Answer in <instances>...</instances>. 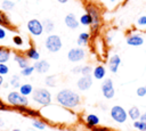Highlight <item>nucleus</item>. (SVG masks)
<instances>
[{
	"instance_id": "nucleus-15",
	"label": "nucleus",
	"mask_w": 146,
	"mask_h": 131,
	"mask_svg": "<svg viewBox=\"0 0 146 131\" xmlns=\"http://www.w3.org/2000/svg\"><path fill=\"white\" fill-rule=\"evenodd\" d=\"M91 72H92V68H91V66H89V65L76 66V67H74V68L72 69V73H74V74L80 73V74H82V75H90Z\"/></svg>"
},
{
	"instance_id": "nucleus-43",
	"label": "nucleus",
	"mask_w": 146,
	"mask_h": 131,
	"mask_svg": "<svg viewBox=\"0 0 146 131\" xmlns=\"http://www.w3.org/2000/svg\"><path fill=\"white\" fill-rule=\"evenodd\" d=\"M145 89H146V85H145Z\"/></svg>"
},
{
	"instance_id": "nucleus-22",
	"label": "nucleus",
	"mask_w": 146,
	"mask_h": 131,
	"mask_svg": "<svg viewBox=\"0 0 146 131\" xmlns=\"http://www.w3.org/2000/svg\"><path fill=\"white\" fill-rule=\"evenodd\" d=\"M33 87H32V84H30V83H24V84H21V87H19V92L23 95V96H29V95H31L32 92H33Z\"/></svg>"
},
{
	"instance_id": "nucleus-29",
	"label": "nucleus",
	"mask_w": 146,
	"mask_h": 131,
	"mask_svg": "<svg viewBox=\"0 0 146 131\" xmlns=\"http://www.w3.org/2000/svg\"><path fill=\"white\" fill-rule=\"evenodd\" d=\"M44 83H46V85H48V87H55V85H56V76H55V75H49V76H47Z\"/></svg>"
},
{
	"instance_id": "nucleus-14",
	"label": "nucleus",
	"mask_w": 146,
	"mask_h": 131,
	"mask_svg": "<svg viewBox=\"0 0 146 131\" xmlns=\"http://www.w3.org/2000/svg\"><path fill=\"white\" fill-rule=\"evenodd\" d=\"M33 66H34V69L40 74L47 73L50 68V64L47 60H36Z\"/></svg>"
},
{
	"instance_id": "nucleus-42",
	"label": "nucleus",
	"mask_w": 146,
	"mask_h": 131,
	"mask_svg": "<svg viewBox=\"0 0 146 131\" xmlns=\"http://www.w3.org/2000/svg\"><path fill=\"white\" fill-rule=\"evenodd\" d=\"M110 1H111V2H115L116 0H110Z\"/></svg>"
},
{
	"instance_id": "nucleus-18",
	"label": "nucleus",
	"mask_w": 146,
	"mask_h": 131,
	"mask_svg": "<svg viewBox=\"0 0 146 131\" xmlns=\"http://www.w3.org/2000/svg\"><path fill=\"white\" fill-rule=\"evenodd\" d=\"M15 62L17 63V65L23 69L27 66H30V62H29V58L27 57H24L22 55H15Z\"/></svg>"
},
{
	"instance_id": "nucleus-13",
	"label": "nucleus",
	"mask_w": 146,
	"mask_h": 131,
	"mask_svg": "<svg viewBox=\"0 0 146 131\" xmlns=\"http://www.w3.org/2000/svg\"><path fill=\"white\" fill-rule=\"evenodd\" d=\"M121 64V58L119 55H113L110 57V60H108V68L112 73H116L117 69H119V66Z\"/></svg>"
},
{
	"instance_id": "nucleus-35",
	"label": "nucleus",
	"mask_w": 146,
	"mask_h": 131,
	"mask_svg": "<svg viewBox=\"0 0 146 131\" xmlns=\"http://www.w3.org/2000/svg\"><path fill=\"white\" fill-rule=\"evenodd\" d=\"M145 95H146V89H145V87H139V88L137 89V96L144 97Z\"/></svg>"
},
{
	"instance_id": "nucleus-40",
	"label": "nucleus",
	"mask_w": 146,
	"mask_h": 131,
	"mask_svg": "<svg viewBox=\"0 0 146 131\" xmlns=\"http://www.w3.org/2000/svg\"><path fill=\"white\" fill-rule=\"evenodd\" d=\"M3 125V121H2V118H0V128Z\"/></svg>"
},
{
	"instance_id": "nucleus-16",
	"label": "nucleus",
	"mask_w": 146,
	"mask_h": 131,
	"mask_svg": "<svg viewBox=\"0 0 146 131\" xmlns=\"http://www.w3.org/2000/svg\"><path fill=\"white\" fill-rule=\"evenodd\" d=\"M92 75H94V77L97 79V80H103V79L105 77V75H106V69H105V67H104L103 65L96 66V67L92 69Z\"/></svg>"
},
{
	"instance_id": "nucleus-4",
	"label": "nucleus",
	"mask_w": 146,
	"mask_h": 131,
	"mask_svg": "<svg viewBox=\"0 0 146 131\" xmlns=\"http://www.w3.org/2000/svg\"><path fill=\"white\" fill-rule=\"evenodd\" d=\"M7 101L13 106H27L29 99L26 96H23L19 91H11L7 96Z\"/></svg>"
},
{
	"instance_id": "nucleus-34",
	"label": "nucleus",
	"mask_w": 146,
	"mask_h": 131,
	"mask_svg": "<svg viewBox=\"0 0 146 131\" xmlns=\"http://www.w3.org/2000/svg\"><path fill=\"white\" fill-rule=\"evenodd\" d=\"M13 42L16 46H22L23 44V39L19 35H15V36H13Z\"/></svg>"
},
{
	"instance_id": "nucleus-3",
	"label": "nucleus",
	"mask_w": 146,
	"mask_h": 131,
	"mask_svg": "<svg viewBox=\"0 0 146 131\" xmlns=\"http://www.w3.org/2000/svg\"><path fill=\"white\" fill-rule=\"evenodd\" d=\"M44 46H46V49L49 51V52H58L63 46L62 43V39L59 35L57 34H49L47 38H46V41H44Z\"/></svg>"
},
{
	"instance_id": "nucleus-11",
	"label": "nucleus",
	"mask_w": 146,
	"mask_h": 131,
	"mask_svg": "<svg viewBox=\"0 0 146 131\" xmlns=\"http://www.w3.org/2000/svg\"><path fill=\"white\" fill-rule=\"evenodd\" d=\"M64 23H65V25H66L68 28H71V30L78 28V27H79V24H80V22H79L78 18L75 17V15L72 14V13H70V14H67V15L65 16Z\"/></svg>"
},
{
	"instance_id": "nucleus-32",
	"label": "nucleus",
	"mask_w": 146,
	"mask_h": 131,
	"mask_svg": "<svg viewBox=\"0 0 146 131\" xmlns=\"http://www.w3.org/2000/svg\"><path fill=\"white\" fill-rule=\"evenodd\" d=\"M9 73V67L6 64L0 63V75H6Z\"/></svg>"
},
{
	"instance_id": "nucleus-28",
	"label": "nucleus",
	"mask_w": 146,
	"mask_h": 131,
	"mask_svg": "<svg viewBox=\"0 0 146 131\" xmlns=\"http://www.w3.org/2000/svg\"><path fill=\"white\" fill-rule=\"evenodd\" d=\"M34 71H35L34 69V66H27V67H25V68H23L21 71V75H23V76H30Z\"/></svg>"
},
{
	"instance_id": "nucleus-24",
	"label": "nucleus",
	"mask_w": 146,
	"mask_h": 131,
	"mask_svg": "<svg viewBox=\"0 0 146 131\" xmlns=\"http://www.w3.org/2000/svg\"><path fill=\"white\" fill-rule=\"evenodd\" d=\"M26 57L29 59H32V60H39L40 58V54L38 52V50L33 47H31L30 49L26 50Z\"/></svg>"
},
{
	"instance_id": "nucleus-17",
	"label": "nucleus",
	"mask_w": 146,
	"mask_h": 131,
	"mask_svg": "<svg viewBox=\"0 0 146 131\" xmlns=\"http://www.w3.org/2000/svg\"><path fill=\"white\" fill-rule=\"evenodd\" d=\"M99 122H100V120L96 114H88L87 117H86V123H87L88 126L95 128L99 124Z\"/></svg>"
},
{
	"instance_id": "nucleus-31",
	"label": "nucleus",
	"mask_w": 146,
	"mask_h": 131,
	"mask_svg": "<svg viewBox=\"0 0 146 131\" xmlns=\"http://www.w3.org/2000/svg\"><path fill=\"white\" fill-rule=\"evenodd\" d=\"M133 126L136 129H138L139 131H146V123L145 122H141L139 120L137 121H133Z\"/></svg>"
},
{
	"instance_id": "nucleus-38",
	"label": "nucleus",
	"mask_w": 146,
	"mask_h": 131,
	"mask_svg": "<svg viewBox=\"0 0 146 131\" xmlns=\"http://www.w3.org/2000/svg\"><path fill=\"white\" fill-rule=\"evenodd\" d=\"M3 84V77H2V75H0V87Z\"/></svg>"
},
{
	"instance_id": "nucleus-10",
	"label": "nucleus",
	"mask_w": 146,
	"mask_h": 131,
	"mask_svg": "<svg viewBox=\"0 0 146 131\" xmlns=\"http://www.w3.org/2000/svg\"><path fill=\"white\" fill-rule=\"evenodd\" d=\"M92 85V79L91 75H82L78 82H76V87L79 90L81 91H86L88 89H90V87Z\"/></svg>"
},
{
	"instance_id": "nucleus-36",
	"label": "nucleus",
	"mask_w": 146,
	"mask_h": 131,
	"mask_svg": "<svg viewBox=\"0 0 146 131\" xmlns=\"http://www.w3.org/2000/svg\"><path fill=\"white\" fill-rule=\"evenodd\" d=\"M6 35H7L6 30H5V28H2V27H0V40L5 39V38H6Z\"/></svg>"
},
{
	"instance_id": "nucleus-21",
	"label": "nucleus",
	"mask_w": 146,
	"mask_h": 131,
	"mask_svg": "<svg viewBox=\"0 0 146 131\" xmlns=\"http://www.w3.org/2000/svg\"><path fill=\"white\" fill-rule=\"evenodd\" d=\"M89 40H90V34L88 32H82L79 34L76 43H78V46H86L89 42Z\"/></svg>"
},
{
	"instance_id": "nucleus-27",
	"label": "nucleus",
	"mask_w": 146,
	"mask_h": 131,
	"mask_svg": "<svg viewBox=\"0 0 146 131\" xmlns=\"http://www.w3.org/2000/svg\"><path fill=\"white\" fill-rule=\"evenodd\" d=\"M1 7L3 10H11L15 7V2H13L11 0H3Z\"/></svg>"
},
{
	"instance_id": "nucleus-33",
	"label": "nucleus",
	"mask_w": 146,
	"mask_h": 131,
	"mask_svg": "<svg viewBox=\"0 0 146 131\" xmlns=\"http://www.w3.org/2000/svg\"><path fill=\"white\" fill-rule=\"evenodd\" d=\"M138 26H146V15H141L137 18Z\"/></svg>"
},
{
	"instance_id": "nucleus-9",
	"label": "nucleus",
	"mask_w": 146,
	"mask_h": 131,
	"mask_svg": "<svg viewBox=\"0 0 146 131\" xmlns=\"http://www.w3.org/2000/svg\"><path fill=\"white\" fill-rule=\"evenodd\" d=\"M86 57V51L78 47V48H72L70 49V51L67 52V58L70 62L72 63H78V62H81L83 58Z\"/></svg>"
},
{
	"instance_id": "nucleus-25",
	"label": "nucleus",
	"mask_w": 146,
	"mask_h": 131,
	"mask_svg": "<svg viewBox=\"0 0 146 131\" xmlns=\"http://www.w3.org/2000/svg\"><path fill=\"white\" fill-rule=\"evenodd\" d=\"M79 22H80V24H82L84 26H89V25L92 24V18H91V16L88 13H86V14H83V15L80 16Z\"/></svg>"
},
{
	"instance_id": "nucleus-39",
	"label": "nucleus",
	"mask_w": 146,
	"mask_h": 131,
	"mask_svg": "<svg viewBox=\"0 0 146 131\" xmlns=\"http://www.w3.org/2000/svg\"><path fill=\"white\" fill-rule=\"evenodd\" d=\"M57 1H58L59 3H66V2L68 1V0H57Z\"/></svg>"
},
{
	"instance_id": "nucleus-7",
	"label": "nucleus",
	"mask_w": 146,
	"mask_h": 131,
	"mask_svg": "<svg viewBox=\"0 0 146 131\" xmlns=\"http://www.w3.org/2000/svg\"><path fill=\"white\" fill-rule=\"evenodd\" d=\"M102 93L107 99H112L114 97L115 90H114V85H113L112 79L108 77V79L103 80V83H102Z\"/></svg>"
},
{
	"instance_id": "nucleus-41",
	"label": "nucleus",
	"mask_w": 146,
	"mask_h": 131,
	"mask_svg": "<svg viewBox=\"0 0 146 131\" xmlns=\"http://www.w3.org/2000/svg\"><path fill=\"white\" fill-rule=\"evenodd\" d=\"M13 131H21V130H19V129H14Z\"/></svg>"
},
{
	"instance_id": "nucleus-23",
	"label": "nucleus",
	"mask_w": 146,
	"mask_h": 131,
	"mask_svg": "<svg viewBox=\"0 0 146 131\" xmlns=\"http://www.w3.org/2000/svg\"><path fill=\"white\" fill-rule=\"evenodd\" d=\"M42 25H43V31L47 32V33H51L55 28V24L51 19L47 18V19H43L42 21Z\"/></svg>"
},
{
	"instance_id": "nucleus-6",
	"label": "nucleus",
	"mask_w": 146,
	"mask_h": 131,
	"mask_svg": "<svg viewBox=\"0 0 146 131\" xmlns=\"http://www.w3.org/2000/svg\"><path fill=\"white\" fill-rule=\"evenodd\" d=\"M27 30L29 32L34 35V36H39L43 33V25H42V22H40L39 19L36 18H32L27 22Z\"/></svg>"
},
{
	"instance_id": "nucleus-19",
	"label": "nucleus",
	"mask_w": 146,
	"mask_h": 131,
	"mask_svg": "<svg viewBox=\"0 0 146 131\" xmlns=\"http://www.w3.org/2000/svg\"><path fill=\"white\" fill-rule=\"evenodd\" d=\"M10 58V50L6 47H0V63L6 64Z\"/></svg>"
},
{
	"instance_id": "nucleus-5",
	"label": "nucleus",
	"mask_w": 146,
	"mask_h": 131,
	"mask_svg": "<svg viewBox=\"0 0 146 131\" xmlns=\"http://www.w3.org/2000/svg\"><path fill=\"white\" fill-rule=\"evenodd\" d=\"M110 114H111V117L116 123H124L128 118V113L125 112V109L122 106H119V105L113 106L110 110Z\"/></svg>"
},
{
	"instance_id": "nucleus-8",
	"label": "nucleus",
	"mask_w": 146,
	"mask_h": 131,
	"mask_svg": "<svg viewBox=\"0 0 146 131\" xmlns=\"http://www.w3.org/2000/svg\"><path fill=\"white\" fill-rule=\"evenodd\" d=\"M86 10H87V13H88V14L91 16V18H92V24H91L92 30H94V31L97 30L98 26H99V24H100V13H99L98 9H97L95 6H92V5H88V6L86 7Z\"/></svg>"
},
{
	"instance_id": "nucleus-30",
	"label": "nucleus",
	"mask_w": 146,
	"mask_h": 131,
	"mask_svg": "<svg viewBox=\"0 0 146 131\" xmlns=\"http://www.w3.org/2000/svg\"><path fill=\"white\" fill-rule=\"evenodd\" d=\"M32 125L38 130H44L46 129V124L40 120H33L32 121Z\"/></svg>"
},
{
	"instance_id": "nucleus-1",
	"label": "nucleus",
	"mask_w": 146,
	"mask_h": 131,
	"mask_svg": "<svg viewBox=\"0 0 146 131\" xmlns=\"http://www.w3.org/2000/svg\"><path fill=\"white\" fill-rule=\"evenodd\" d=\"M56 101L64 108H75L79 106L81 99L78 92L71 89H62L56 95Z\"/></svg>"
},
{
	"instance_id": "nucleus-12",
	"label": "nucleus",
	"mask_w": 146,
	"mask_h": 131,
	"mask_svg": "<svg viewBox=\"0 0 146 131\" xmlns=\"http://www.w3.org/2000/svg\"><path fill=\"white\" fill-rule=\"evenodd\" d=\"M128 46H131V47H139L144 43V38L140 35V34H131L125 40Z\"/></svg>"
},
{
	"instance_id": "nucleus-37",
	"label": "nucleus",
	"mask_w": 146,
	"mask_h": 131,
	"mask_svg": "<svg viewBox=\"0 0 146 131\" xmlns=\"http://www.w3.org/2000/svg\"><path fill=\"white\" fill-rule=\"evenodd\" d=\"M139 121H141V122H145V123H146V112H145V113H143V114L140 115Z\"/></svg>"
},
{
	"instance_id": "nucleus-2",
	"label": "nucleus",
	"mask_w": 146,
	"mask_h": 131,
	"mask_svg": "<svg viewBox=\"0 0 146 131\" xmlns=\"http://www.w3.org/2000/svg\"><path fill=\"white\" fill-rule=\"evenodd\" d=\"M32 98L35 103L42 106H48L51 103V93L49 90L44 88H38L34 89L32 92Z\"/></svg>"
},
{
	"instance_id": "nucleus-26",
	"label": "nucleus",
	"mask_w": 146,
	"mask_h": 131,
	"mask_svg": "<svg viewBox=\"0 0 146 131\" xmlns=\"http://www.w3.org/2000/svg\"><path fill=\"white\" fill-rule=\"evenodd\" d=\"M9 84L13 87V88H19L21 87V77L18 75H13L9 80Z\"/></svg>"
},
{
	"instance_id": "nucleus-20",
	"label": "nucleus",
	"mask_w": 146,
	"mask_h": 131,
	"mask_svg": "<svg viewBox=\"0 0 146 131\" xmlns=\"http://www.w3.org/2000/svg\"><path fill=\"white\" fill-rule=\"evenodd\" d=\"M128 115H129V117H130L132 121H137V120H139L141 113H140V110H139L138 107L132 106V107L129 108V110H128Z\"/></svg>"
}]
</instances>
